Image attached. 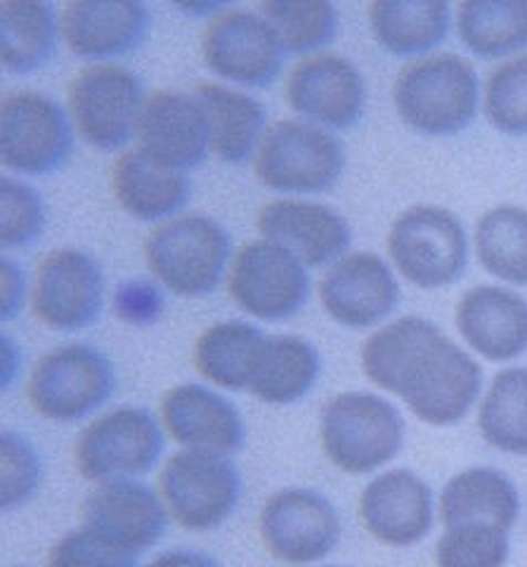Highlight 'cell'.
I'll return each instance as SVG.
<instances>
[{
  "instance_id": "1",
  "label": "cell",
  "mask_w": 527,
  "mask_h": 567,
  "mask_svg": "<svg viewBox=\"0 0 527 567\" xmlns=\"http://www.w3.org/2000/svg\"><path fill=\"white\" fill-rule=\"evenodd\" d=\"M362 371L397 395L428 425L459 423L483 388V369L431 319L407 315L374 331L362 346Z\"/></svg>"
},
{
  "instance_id": "2",
  "label": "cell",
  "mask_w": 527,
  "mask_h": 567,
  "mask_svg": "<svg viewBox=\"0 0 527 567\" xmlns=\"http://www.w3.org/2000/svg\"><path fill=\"white\" fill-rule=\"evenodd\" d=\"M393 104L397 116L421 135H456L476 118L478 74L456 52L416 58L397 71Z\"/></svg>"
},
{
  "instance_id": "3",
  "label": "cell",
  "mask_w": 527,
  "mask_h": 567,
  "mask_svg": "<svg viewBox=\"0 0 527 567\" xmlns=\"http://www.w3.org/2000/svg\"><path fill=\"white\" fill-rule=\"evenodd\" d=\"M143 256L149 272L168 291L199 298L220 287L225 270L230 268L232 237L218 220L202 213H185L152 227Z\"/></svg>"
},
{
  "instance_id": "4",
  "label": "cell",
  "mask_w": 527,
  "mask_h": 567,
  "mask_svg": "<svg viewBox=\"0 0 527 567\" xmlns=\"http://www.w3.org/2000/svg\"><path fill=\"white\" fill-rule=\"evenodd\" d=\"M320 442L339 471L366 475L400 454L405 421L389 400L374 393H339L322 406Z\"/></svg>"
},
{
  "instance_id": "5",
  "label": "cell",
  "mask_w": 527,
  "mask_h": 567,
  "mask_svg": "<svg viewBox=\"0 0 527 567\" xmlns=\"http://www.w3.org/2000/svg\"><path fill=\"white\" fill-rule=\"evenodd\" d=\"M345 168L343 142L308 121L282 118L262 133L254 154L258 181L285 194H320Z\"/></svg>"
},
{
  "instance_id": "6",
  "label": "cell",
  "mask_w": 527,
  "mask_h": 567,
  "mask_svg": "<svg viewBox=\"0 0 527 567\" xmlns=\"http://www.w3.org/2000/svg\"><path fill=\"white\" fill-rule=\"evenodd\" d=\"M391 260L416 289H445L468 265V237L462 220L443 206L418 204L402 210L389 229Z\"/></svg>"
},
{
  "instance_id": "7",
  "label": "cell",
  "mask_w": 527,
  "mask_h": 567,
  "mask_svg": "<svg viewBox=\"0 0 527 567\" xmlns=\"http://www.w3.org/2000/svg\"><path fill=\"white\" fill-rule=\"evenodd\" d=\"M114 388L116 377L107 354L85 343H66L33 364L27 398L43 419L72 423L100 410Z\"/></svg>"
},
{
  "instance_id": "8",
  "label": "cell",
  "mask_w": 527,
  "mask_h": 567,
  "mask_svg": "<svg viewBox=\"0 0 527 567\" xmlns=\"http://www.w3.org/2000/svg\"><path fill=\"white\" fill-rule=\"evenodd\" d=\"M145 97L135 71L112 62L79 69L66 91L76 133L102 152L121 150L135 137Z\"/></svg>"
},
{
  "instance_id": "9",
  "label": "cell",
  "mask_w": 527,
  "mask_h": 567,
  "mask_svg": "<svg viewBox=\"0 0 527 567\" xmlns=\"http://www.w3.org/2000/svg\"><path fill=\"white\" fill-rule=\"evenodd\" d=\"M162 450L164 435L154 414L143 406H118L85 425L72 458L85 481L110 483L152 471Z\"/></svg>"
},
{
  "instance_id": "10",
  "label": "cell",
  "mask_w": 527,
  "mask_h": 567,
  "mask_svg": "<svg viewBox=\"0 0 527 567\" xmlns=\"http://www.w3.org/2000/svg\"><path fill=\"white\" fill-rule=\"evenodd\" d=\"M166 511L189 532H208L232 516L241 499V477L230 456L183 450L159 473Z\"/></svg>"
},
{
  "instance_id": "11",
  "label": "cell",
  "mask_w": 527,
  "mask_h": 567,
  "mask_svg": "<svg viewBox=\"0 0 527 567\" xmlns=\"http://www.w3.org/2000/svg\"><path fill=\"white\" fill-rule=\"evenodd\" d=\"M235 306L260 322H285L303 310L310 296L308 268L268 239L244 241L227 272Z\"/></svg>"
},
{
  "instance_id": "12",
  "label": "cell",
  "mask_w": 527,
  "mask_h": 567,
  "mask_svg": "<svg viewBox=\"0 0 527 567\" xmlns=\"http://www.w3.org/2000/svg\"><path fill=\"white\" fill-rule=\"evenodd\" d=\"M74 152V128L60 102L37 91H12L0 102V158L22 175L60 171Z\"/></svg>"
},
{
  "instance_id": "13",
  "label": "cell",
  "mask_w": 527,
  "mask_h": 567,
  "mask_svg": "<svg viewBox=\"0 0 527 567\" xmlns=\"http://www.w3.org/2000/svg\"><path fill=\"white\" fill-rule=\"evenodd\" d=\"M206 66L225 81L268 87L282 71L285 50L266 17L246 8H220L202 33Z\"/></svg>"
},
{
  "instance_id": "14",
  "label": "cell",
  "mask_w": 527,
  "mask_h": 567,
  "mask_svg": "<svg viewBox=\"0 0 527 567\" xmlns=\"http://www.w3.org/2000/svg\"><path fill=\"white\" fill-rule=\"evenodd\" d=\"M260 539L279 563H318L337 548L341 516L318 489H279L260 511Z\"/></svg>"
},
{
  "instance_id": "15",
  "label": "cell",
  "mask_w": 527,
  "mask_h": 567,
  "mask_svg": "<svg viewBox=\"0 0 527 567\" xmlns=\"http://www.w3.org/2000/svg\"><path fill=\"white\" fill-rule=\"evenodd\" d=\"M104 306V275L100 262L79 248L48 251L33 275L31 312L55 331L93 327Z\"/></svg>"
},
{
  "instance_id": "16",
  "label": "cell",
  "mask_w": 527,
  "mask_h": 567,
  "mask_svg": "<svg viewBox=\"0 0 527 567\" xmlns=\"http://www.w3.org/2000/svg\"><path fill=\"white\" fill-rule=\"evenodd\" d=\"M291 110L314 126L345 131L362 118L366 87L360 69L337 52H312L298 60L285 83Z\"/></svg>"
},
{
  "instance_id": "17",
  "label": "cell",
  "mask_w": 527,
  "mask_h": 567,
  "mask_svg": "<svg viewBox=\"0 0 527 567\" xmlns=\"http://www.w3.org/2000/svg\"><path fill=\"white\" fill-rule=\"evenodd\" d=\"M83 527L123 551L140 556L164 537L168 511L152 487L123 477L100 483L81 506Z\"/></svg>"
},
{
  "instance_id": "18",
  "label": "cell",
  "mask_w": 527,
  "mask_h": 567,
  "mask_svg": "<svg viewBox=\"0 0 527 567\" xmlns=\"http://www.w3.org/2000/svg\"><path fill=\"white\" fill-rule=\"evenodd\" d=\"M320 300L337 324L369 329L393 315L400 303V284L381 256L360 251L343 256L324 272Z\"/></svg>"
},
{
  "instance_id": "19",
  "label": "cell",
  "mask_w": 527,
  "mask_h": 567,
  "mask_svg": "<svg viewBox=\"0 0 527 567\" xmlns=\"http://www.w3.org/2000/svg\"><path fill=\"white\" fill-rule=\"evenodd\" d=\"M140 150L175 171L199 166L210 152L208 121L195 93L152 91L135 133Z\"/></svg>"
},
{
  "instance_id": "20",
  "label": "cell",
  "mask_w": 527,
  "mask_h": 567,
  "mask_svg": "<svg viewBox=\"0 0 527 567\" xmlns=\"http://www.w3.org/2000/svg\"><path fill=\"white\" fill-rule=\"evenodd\" d=\"M256 229L262 239L291 251L306 268H324L343 258L353 233L339 210L303 199H277L258 210Z\"/></svg>"
},
{
  "instance_id": "21",
  "label": "cell",
  "mask_w": 527,
  "mask_h": 567,
  "mask_svg": "<svg viewBox=\"0 0 527 567\" xmlns=\"http://www.w3.org/2000/svg\"><path fill=\"white\" fill-rule=\"evenodd\" d=\"M149 10L135 0H72L60 8V35L81 60L123 58L145 43Z\"/></svg>"
},
{
  "instance_id": "22",
  "label": "cell",
  "mask_w": 527,
  "mask_h": 567,
  "mask_svg": "<svg viewBox=\"0 0 527 567\" xmlns=\"http://www.w3.org/2000/svg\"><path fill=\"white\" fill-rule=\"evenodd\" d=\"M360 518L369 535L385 546L418 544L433 529V492L424 477L407 468L381 473L362 489Z\"/></svg>"
},
{
  "instance_id": "23",
  "label": "cell",
  "mask_w": 527,
  "mask_h": 567,
  "mask_svg": "<svg viewBox=\"0 0 527 567\" xmlns=\"http://www.w3.org/2000/svg\"><path fill=\"white\" fill-rule=\"evenodd\" d=\"M166 433L185 450L232 456L244 447V419L237 406L199 383H180L162 398Z\"/></svg>"
},
{
  "instance_id": "24",
  "label": "cell",
  "mask_w": 527,
  "mask_h": 567,
  "mask_svg": "<svg viewBox=\"0 0 527 567\" xmlns=\"http://www.w3.org/2000/svg\"><path fill=\"white\" fill-rule=\"evenodd\" d=\"M454 322L487 362L516 360L527 350V300L504 287L468 289L456 303Z\"/></svg>"
},
{
  "instance_id": "25",
  "label": "cell",
  "mask_w": 527,
  "mask_h": 567,
  "mask_svg": "<svg viewBox=\"0 0 527 567\" xmlns=\"http://www.w3.org/2000/svg\"><path fill=\"white\" fill-rule=\"evenodd\" d=\"M116 202L137 220H164L189 204L192 181L183 171L154 162L140 147L121 152L110 168Z\"/></svg>"
},
{
  "instance_id": "26",
  "label": "cell",
  "mask_w": 527,
  "mask_h": 567,
  "mask_svg": "<svg viewBox=\"0 0 527 567\" xmlns=\"http://www.w3.org/2000/svg\"><path fill=\"white\" fill-rule=\"evenodd\" d=\"M437 511L445 527L492 525L508 532L518 520L520 496L506 473L478 466L452 477L441 492Z\"/></svg>"
},
{
  "instance_id": "27",
  "label": "cell",
  "mask_w": 527,
  "mask_h": 567,
  "mask_svg": "<svg viewBox=\"0 0 527 567\" xmlns=\"http://www.w3.org/2000/svg\"><path fill=\"white\" fill-rule=\"evenodd\" d=\"M195 97L206 112L210 152L230 166L249 162L266 133V106L256 97L220 83H199Z\"/></svg>"
},
{
  "instance_id": "28",
  "label": "cell",
  "mask_w": 527,
  "mask_h": 567,
  "mask_svg": "<svg viewBox=\"0 0 527 567\" xmlns=\"http://www.w3.org/2000/svg\"><path fill=\"white\" fill-rule=\"evenodd\" d=\"M374 41L395 58H416L441 45L452 27L445 0H376L369 6Z\"/></svg>"
},
{
  "instance_id": "29",
  "label": "cell",
  "mask_w": 527,
  "mask_h": 567,
  "mask_svg": "<svg viewBox=\"0 0 527 567\" xmlns=\"http://www.w3.org/2000/svg\"><path fill=\"white\" fill-rule=\"evenodd\" d=\"M268 336L258 327L227 319L208 327L195 343V367L199 374L223 390H249L266 350Z\"/></svg>"
},
{
  "instance_id": "30",
  "label": "cell",
  "mask_w": 527,
  "mask_h": 567,
  "mask_svg": "<svg viewBox=\"0 0 527 567\" xmlns=\"http://www.w3.org/2000/svg\"><path fill=\"white\" fill-rule=\"evenodd\" d=\"M60 14L43 0H3L0 3V55L10 74H31L55 55Z\"/></svg>"
},
{
  "instance_id": "31",
  "label": "cell",
  "mask_w": 527,
  "mask_h": 567,
  "mask_svg": "<svg viewBox=\"0 0 527 567\" xmlns=\"http://www.w3.org/2000/svg\"><path fill=\"white\" fill-rule=\"evenodd\" d=\"M320 352L301 336H268L249 393L266 404L303 400L320 379Z\"/></svg>"
},
{
  "instance_id": "32",
  "label": "cell",
  "mask_w": 527,
  "mask_h": 567,
  "mask_svg": "<svg viewBox=\"0 0 527 567\" xmlns=\"http://www.w3.org/2000/svg\"><path fill=\"white\" fill-rule=\"evenodd\" d=\"M456 31L483 60L514 55L527 45V0H466L456 8Z\"/></svg>"
},
{
  "instance_id": "33",
  "label": "cell",
  "mask_w": 527,
  "mask_h": 567,
  "mask_svg": "<svg viewBox=\"0 0 527 567\" xmlns=\"http://www.w3.org/2000/svg\"><path fill=\"white\" fill-rule=\"evenodd\" d=\"M476 254L483 270L514 287H527V210L495 206L476 223Z\"/></svg>"
},
{
  "instance_id": "34",
  "label": "cell",
  "mask_w": 527,
  "mask_h": 567,
  "mask_svg": "<svg viewBox=\"0 0 527 567\" xmlns=\"http://www.w3.org/2000/svg\"><path fill=\"white\" fill-rule=\"evenodd\" d=\"M478 429L495 450L527 454V369L512 367L492 379L478 410Z\"/></svg>"
},
{
  "instance_id": "35",
  "label": "cell",
  "mask_w": 527,
  "mask_h": 567,
  "mask_svg": "<svg viewBox=\"0 0 527 567\" xmlns=\"http://www.w3.org/2000/svg\"><path fill=\"white\" fill-rule=\"evenodd\" d=\"M258 12L272 27L285 55H312L339 35V10L327 0H266Z\"/></svg>"
},
{
  "instance_id": "36",
  "label": "cell",
  "mask_w": 527,
  "mask_h": 567,
  "mask_svg": "<svg viewBox=\"0 0 527 567\" xmlns=\"http://www.w3.org/2000/svg\"><path fill=\"white\" fill-rule=\"evenodd\" d=\"M485 116L504 135H527V52L508 58L489 71Z\"/></svg>"
},
{
  "instance_id": "37",
  "label": "cell",
  "mask_w": 527,
  "mask_h": 567,
  "mask_svg": "<svg viewBox=\"0 0 527 567\" xmlns=\"http://www.w3.org/2000/svg\"><path fill=\"white\" fill-rule=\"evenodd\" d=\"M508 532L492 525L445 527L435 544L437 567H504L508 560Z\"/></svg>"
},
{
  "instance_id": "38",
  "label": "cell",
  "mask_w": 527,
  "mask_h": 567,
  "mask_svg": "<svg viewBox=\"0 0 527 567\" xmlns=\"http://www.w3.org/2000/svg\"><path fill=\"white\" fill-rule=\"evenodd\" d=\"M0 202H3V218H0L3 248H27L41 239L48 225V210L37 189L17 177H3Z\"/></svg>"
},
{
  "instance_id": "39",
  "label": "cell",
  "mask_w": 527,
  "mask_h": 567,
  "mask_svg": "<svg viewBox=\"0 0 527 567\" xmlns=\"http://www.w3.org/2000/svg\"><path fill=\"white\" fill-rule=\"evenodd\" d=\"M0 458H3L0 504H3V511H17L29 504L41 487V456L22 433L3 431V437H0Z\"/></svg>"
},
{
  "instance_id": "40",
  "label": "cell",
  "mask_w": 527,
  "mask_h": 567,
  "mask_svg": "<svg viewBox=\"0 0 527 567\" xmlns=\"http://www.w3.org/2000/svg\"><path fill=\"white\" fill-rule=\"evenodd\" d=\"M48 567H137V556L104 542L93 529L81 525L50 548Z\"/></svg>"
},
{
  "instance_id": "41",
  "label": "cell",
  "mask_w": 527,
  "mask_h": 567,
  "mask_svg": "<svg viewBox=\"0 0 527 567\" xmlns=\"http://www.w3.org/2000/svg\"><path fill=\"white\" fill-rule=\"evenodd\" d=\"M114 306L121 319L131 324H149L164 310V298L152 281H123L116 289Z\"/></svg>"
},
{
  "instance_id": "42",
  "label": "cell",
  "mask_w": 527,
  "mask_h": 567,
  "mask_svg": "<svg viewBox=\"0 0 527 567\" xmlns=\"http://www.w3.org/2000/svg\"><path fill=\"white\" fill-rule=\"evenodd\" d=\"M27 293V277L20 262L3 258V319H12L20 315Z\"/></svg>"
},
{
  "instance_id": "43",
  "label": "cell",
  "mask_w": 527,
  "mask_h": 567,
  "mask_svg": "<svg viewBox=\"0 0 527 567\" xmlns=\"http://www.w3.org/2000/svg\"><path fill=\"white\" fill-rule=\"evenodd\" d=\"M147 567H218V563L199 551H189V548H175L156 556Z\"/></svg>"
},
{
  "instance_id": "44",
  "label": "cell",
  "mask_w": 527,
  "mask_h": 567,
  "mask_svg": "<svg viewBox=\"0 0 527 567\" xmlns=\"http://www.w3.org/2000/svg\"><path fill=\"white\" fill-rule=\"evenodd\" d=\"M327 567H341V565H327Z\"/></svg>"
}]
</instances>
